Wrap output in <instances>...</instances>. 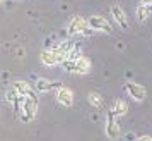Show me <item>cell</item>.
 Returning <instances> with one entry per match:
<instances>
[{
  "instance_id": "obj_1",
  "label": "cell",
  "mask_w": 152,
  "mask_h": 141,
  "mask_svg": "<svg viewBox=\"0 0 152 141\" xmlns=\"http://www.w3.org/2000/svg\"><path fill=\"white\" fill-rule=\"evenodd\" d=\"M92 29L89 28V24H87V19H84L82 16H75V17H72L69 22V26H67V33L69 36H77V35H89Z\"/></svg>"
},
{
  "instance_id": "obj_2",
  "label": "cell",
  "mask_w": 152,
  "mask_h": 141,
  "mask_svg": "<svg viewBox=\"0 0 152 141\" xmlns=\"http://www.w3.org/2000/svg\"><path fill=\"white\" fill-rule=\"evenodd\" d=\"M38 114V98H33V96H26L24 100V105H22V110L19 112L22 122H29L33 120Z\"/></svg>"
},
{
  "instance_id": "obj_3",
  "label": "cell",
  "mask_w": 152,
  "mask_h": 141,
  "mask_svg": "<svg viewBox=\"0 0 152 141\" xmlns=\"http://www.w3.org/2000/svg\"><path fill=\"white\" fill-rule=\"evenodd\" d=\"M87 24H89V28L92 31H104V33H113V26H111V22L104 17V16H91L89 19H87Z\"/></svg>"
},
{
  "instance_id": "obj_4",
  "label": "cell",
  "mask_w": 152,
  "mask_h": 141,
  "mask_svg": "<svg viewBox=\"0 0 152 141\" xmlns=\"http://www.w3.org/2000/svg\"><path fill=\"white\" fill-rule=\"evenodd\" d=\"M123 90L128 93L135 102H144V100L147 98V90H145L142 85L135 83V81H126L123 85Z\"/></svg>"
},
{
  "instance_id": "obj_5",
  "label": "cell",
  "mask_w": 152,
  "mask_h": 141,
  "mask_svg": "<svg viewBox=\"0 0 152 141\" xmlns=\"http://www.w3.org/2000/svg\"><path fill=\"white\" fill-rule=\"evenodd\" d=\"M104 133L108 138L111 140H116L120 136V124L116 120V115L113 110H108V119H106V126H104Z\"/></svg>"
},
{
  "instance_id": "obj_6",
  "label": "cell",
  "mask_w": 152,
  "mask_h": 141,
  "mask_svg": "<svg viewBox=\"0 0 152 141\" xmlns=\"http://www.w3.org/2000/svg\"><path fill=\"white\" fill-rule=\"evenodd\" d=\"M62 83L60 81H50V79H45V78H39V79H36V83H34V90L38 93H48L51 91V90H58V88H62Z\"/></svg>"
},
{
  "instance_id": "obj_7",
  "label": "cell",
  "mask_w": 152,
  "mask_h": 141,
  "mask_svg": "<svg viewBox=\"0 0 152 141\" xmlns=\"http://www.w3.org/2000/svg\"><path fill=\"white\" fill-rule=\"evenodd\" d=\"M55 95H56L58 103H62L63 107L70 108V107L74 105V91H72L70 88H67V86H62V88H58V90L55 91Z\"/></svg>"
},
{
  "instance_id": "obj_8",
  "label": "cell",
  "mask_w": 152,
  "mask_h": 141,
  "mask_svg": "<svg viewBox=\"0 0 152 141\" xmlns=\"http://www.w3.org/2000/svg\"><path fill=\"white\" fill-rule=\"evenodd\" d=\"M111 16H113L115 22H116V24H118L121 29H126V28H128V17H126L125 10L120 7L118 4H113V5H111Z\"/></svg>"
},
{
  "instance_id": "obj_9",
  "label": "cell",
  "mask_w": 152,
  "mask_h": 141,
  "mask_svg": "<svg viewBox=\"0 0 152 141\" xmlns=\"http://www.w3.org/2000/svg\"><path fill=\"white\" fill-rule=\"evenodd\" d=\"M41 64L46 65V67H51V65H56L58 62V57H56L55 50L53 48H45L41 52Z\"/></svg>"
},
{
  "instance_id": "obj_10",
  "label": "cell",
  "mask_w": 152,
  "mask_h": 141,
  "mask_svg": "<svg viewBox=\"0 0 152 141\" xmlns=\"http://www.w3.org/2000/svg\"><path fill=\"white\" fill-rule=\"evenodd\" d=\"M91 60L87 59V57H84V55H80L79 59L75 60V74H89L91 72Z\"/></svg>"
},
{
  "instance_id": "obj_11",
  "label": "cell",
  "mask_w": 152,
  "mask_h": 141,
  "mask_svg": "<svg viewBox=\"0 0 152 141\" xmlns=\"http://www.w3.org/2000/svg\"><path fill=\"white\" fill-rule=\"evenodd\" d=\"M111 110L115 112V115H116V117H121V115H125V114L128 112V103H126L125 100H116Z\"/></svg>"
},
{
  "instance_id": "obj_12",
  "label": "cell",
  "mask_w": 152,
  "mask_h": 141,
  "mask_svg": "<svg viewBox=\"0 0 152 141\" xmlns=\"http://www.w3.org/2000/svg\"><path fill=\"white\" fill-rule=\"evenodd\" d=\"M87 100H89V103L94 107V108H101V107H103V95H101V93L91 91Z\"/></svg>"
},
{
  "instance_id": "obj_13",
  "label": "cell",
  "mask_w": 152,
  "mask_h": 141,
  "mask_svg": "<svg viewBox=\"0 0 152 141\" xmlns=\"http://www.w3.org/2000/svg\"><path fill=\"white\" fill-rule=\"evenodd\" d=\"M147 19H149V5H144V4H140V5L137 7V21L144 24Z\"/></svg>"
},
{
  "instance_id": "obj_14",
  "label": "cell",
  "mask_w": 152,
  "mask_h": 141,
  "mask_svg": "<svg viewBox=\"0 0 152 141\" xmlns=\"http://www.w3.org/2000/svg\"><path fill=\"white\" fill-rule=\"evenodd\" d=\"M82 55V53H80V45H74V47H72V48H70V52H69V55H67V59H69V60H77V59H79V57Z\"/></svg>"
},
{
  "instance_id": "obj_15",
  "label": "cell",
  "mask_w": 152,
  "mask_h": 141,
  "mask_svg": "<svg viewBox=\"0 0 152 141\" xmlns=\"http://www.w3.org/2000/svg\"><path fill=\"white\" fill-rule=\"evenodd\" d=\"M62 65H63V69L67 70V72H72V74H75V60H63L62 62Z\"/></svg>"
},
{
  "instance_id": "obj_16",
  "label": "cell",
  "mask_w": 152,
  "mask_h": 141,
  "mask_svg": "<svg viewBox=\"0 0 152 141\" xmlns=\"http://www.w3.org/2000/svg\"><path fill=\"white\" fill-rule=\"evenodd\" d=\"M19 96V93L15 91L14 88H9L7 91H5V100H7L9 103H14V100Z\"/></svg>"
},
{
  "instance_id": "obj_17",
  "label": "cell",
  "mask_w": 152,
  "mask_h": 141,
  "mask_svg": "<svg viewBox=\"0 0 152 141\" xmlns=\"http://www.w3.org/2000/svg\"><path fill=\"white\" fill-rule=\"evenodd\" d=\"M137 141H152V136H149V134H144V136H140Z\"/></svg>"
},
{
  "instance_id": "obj_18",
  "label": "cell",
  "mask_w": 152,
  "mask_h": 141,
  "mask_svg": "<svg viewBox=\"0 0 152 141\" xmlns=\"http://www.w3.org/2000/svg\"><path fill=\"white\" fill-rule=\"evenodd\" d=\"M140 4H144V5H152V0H140Z\"/></svg>"
},
{
  "instance_id": "obj_19",
  "label": "cell",
  "mask_w": 152,
  "mask_h": 141,
  "mask_svg": "<svg viewBox=\"0 0 152 141\" xmlns=\"http://www.w3.org/2000/svg\"><path fill=\"white\" fill-rule=\"evenodd\" d=\"M2 2H4V0H0V4H2Z\"/></svg>"
}]
</instances>
